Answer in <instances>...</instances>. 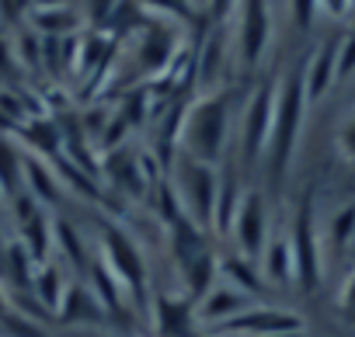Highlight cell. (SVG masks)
I'll return each instance as SVG.
<instances>
[{"label": "cell", "instance_id": "1", "mask_svg": "<svg viewBox=\"0 0 355 337\" xmlns=\"http://www.w3.org/2000/svg\"><path fill=\"white\" fill-rule=\"evenodd\" d=\"M178 143H182L185 156L216 167L227 153V143H230V98L220 91L196 98L185 108L182 139Z\"/></svg>", "mask_w": 355, "mask_h": 337}, {"label": "cell", "instance_id": "2", "mask_svg": "<svg viewBox=\"0 0 355 337\" xmlns=\"http://www.w3.org/2000/svg\"><path fill=\"white\" fill-rule=\"evenodd\" d=\"M306 87H303V70H289V77L279 84L275 94V118H272V139H268V163H272V174L286 178V171L293 167L300 136H303V118H306Z\"/></svg>", "mask_w": 355, "mask_h": 337}, {"label": "cell", "instance_id": "3", "mask_svg": "<svg viewBox=\"0 0 355 337\" xmlns=\"http://www.w3.org/2000/svg\"><path fill=\"white\" fill-rule=\"evenodd\" d=\"M171 188L182 202V212L199 226V230H216V195H220V171L209 163H199L192 156H178Z\"/></svg>", "mask_w": 355, "mask_h": 337}, {"label": "cell", "instance_id": "4", "mask_svg": "<svg viewBox=\"0 0 355 337\" xmlns=\"http://www.w3.org/2000/svg\"><path fill=\"white\" fill-rule=\"evenodd\" d=\"M289 251H293V282L303 289V292H313L320 285V271H324V261H320V233H317V219H313V195L306 192L296 216H293V226H289Z\"/></svg>", "mask_w": 355, "mask_h": 337}, {"label": "cell", "instance_id": "5", "mask_svg": "<svg viewBox=\"0 0 355 337\" xmlns=\"http://www.w3.org/2000/svg\"><path fill=\"white\" fill-rule=\"evenodd\" d=\"M275 94L279 87L275 84H261L248 108H244V118H241V153L248 163H258L268 149V139H272V118H275Z\"/></svg>", "mask_w": 355, "mask_h": 337}, {"label": "cell", "instance_id": "6", "mask_svg": "<svg viewBox=\"0 0 355 337\" xmlns=\"http://www.w3.org/2000/svg\"><path fill=\"white\" fill-rule=\"evenodd\" d=\"M234 244H237V254L248 257V261H261L265 247H268V206H265V195L261 192H244L241 195V206H237V216H234Z\"/></svg>", "mask_w": 355, "mask_h": 337}, {"label": "cell", "instance_id": "7", "mask_svg": "<svg viewBox=\"0 0 355 337\" xmlns=\"http://www.w3.org/2000/svg\"><path fill=\"white\" fill-rule=\"evenodd\" d=\"M237 60L258 66L272 42V8L268 0H237Z\"/></svg>", "mask_w": 355, "mask_h": 337}, {"label": "cell", "instance_id": "8", "mask_svg": "<svg viewBox=\"0 0 355 337\" xmlns=\"http://www.w3.org/2000/svg\"><path fill=\"white\" fill-rule=\"evenodd\" d=\"M101 261L112 268V275L122 282L125 292H136V295L146 292V264H143V254H139V247H136L122 230H115V226L105 230V237H101Z\"/></svg>", "mask_w": 355, "mask_h": 337}, {"label": "cell", "instance_id": "9", "mask_svg": "<svg viewBox=\"0 0 355 337\" xmlns=\"http://www.w3.org/2000/svg\"><path fill=\"white\" fill-rule=\"evenodd\" d=\"M293 330H303V320L296 313L275 309V306H251L248 313L223 323L216 330V337H279V334H293Z\"/></svg>", "mask_w": 355, "mask_h": 337}, {"label": "cell", "instance_id": "10", "mask_svg": "<svg viewBox=\"0 0 355 337\" xmlns=\"http://www.w3.org/2000/svg\"><path fill=\"white\" fill-rule=\"evenodd\" d=\"M254 306V299L248 295V292H241V289H234V285H227L223 278L196 302V320L199 323H206V327H213V330H220L223 323H230L234 316H241V313H248Z\"/></svg>", "mask_w": 355, "mask_h": 337}, {"label": "cell", "instance_id": "11", "mask_svg": "<svg viewBox=\"0 0 355 337\" xmlns=\"http://www.w3.org/2000/svg\"><path fill=\"white\" fill-rule=\"evenodd\" d=\"M338 80V42H327L313 53V60L303 66V87H306V101H320L331 84Z\"/></svg>", "mask_w": 355, "mask_h": 337}, {"label": "cell", "instance_id": "12", "mask_svg": "<svg viewBox=\"0 0 355 337\" xmlns=\"http://www.w3.org/2000/svg\"><path fill=\"white\" fill-rule=\"evenodd\" d=\"M196 320V302L185 292H164L157 295V327L167 337H189V327Z\"/></svg>", "mask_w": 355, "mask_h": 337}, {"label": "cell", "instance_id": "13", "mask_svg": "<svg viewBox=\"0 0 355 337\" xmlns=\"http://www.w3.org/2000/svg\"><path fill=\"white\" fill-rule=\"evenodd\" d=\"M227 46H230V42H227V35H223V28H220V32L206 35V42H202L199 56H196L199 87H202L206 94H213V91H216V80H220L223 63H227Z\"/></svg>", "mask_w": 355, "mask_h": 337}, {"label": "cell", "instance_id": "14", "mask_svg": "<svg viewBox=\"0 0 355 337\" xmlns=\"http://www.w3.org/2000/svg\"><path fill=\"white\" fill-rule=\"evenodd\" d=\"M174 53H178V42H174L171 32H164V28H146V32L139 35L136 56H139V66H143L146 73L167 70L171 60H174Z\"/></svg>", "mask_w": 355, "mask_h": 337}, {"label": "cell", "instance_id": "15", "mask_svg": "<svg viewBox=\"0 0 355 337\" xmlns=\"http://www.w3.org/2000/svg\"><path fill=\"white\" fill-rule=\"evenodd\" d=\"M25 192H28L39 206H53V202H60V195H63L60 178L46 167L42 156H32V153H25Z\"/></svg>", "mask_w": 355, "mask_h": 337}, {"label": "cell", "instance_id": "16", "mask_svg": "<svg viewBox=\"0 0 355 337\" xmlns=\"http://www.w3.org/2000/svg\"><path fill=\"white\" fill-rule=\"evenodd\" d=\"M25 188V149L11 139V136H0V192L4 199L21 195Z\"/></svg>", "mask_w": 355, "mask_h": 337}, {"label": "cell", "instance_id": "17", "mask_svg": "<svg viewBox=\"0 0 355 337\" xmlns=\"http://www.w3.org/2000/svg\"><path fill=\"white\" fill-rule=\"evenodd\" d=\"M220 278H223L227 285L248 292L251 299L265 289V275H261L258 261H248V257H241V254H227V257H220Z\"/></svg>", "mask_w": 355, "mask_h": 337}, {"label": "cell", "instance_id": "18", "mask_svg": "<svg viewBox=\"0 0 355 337\" xmlns=\"http://www.w3.org/2000/svg\"><path fill=\"white\" fill-rule=\"evenodd\" d=\"M67 289H70V282H67V275H63V268H60L56 261H46V264H39V268H35L32 292H35V299H39L49 313H60Z\"/></svg>", "mask_w": 355, "mask_h": 337}, {"label": "cell", "instance_id": "19", "mask_svg": "<svg viewBox=\"0 0 355 337\" xmlns=\"http://www.w3.org/2000/svg\"><path fill=\"white\" fill-rule=\"evenodd\" d=\"M56 316H60L63 323H98V320L105 316V309H101V302L94 299V292H91L87 285H73V282H70V289H67L63 306H60Z\"/></svg>", "mask_w": 355, "mask_h": 337}, {"label": "cell", "instance_id": "20", "mask_svg": "<svg viewBox=\"0 0 355 337\" xmlns=\"http://www.w3.org/2000/svg\"><path fill=\"white\" fill-rule=\"evenodd\" d=\"M15 136L25 139V153L35 149V153L49 156V153L63 149V132H60V125H56L53 118H28L25 125L15 129Z\"/></svg>", "mask_w": 355, "mask_h": 337}, {"label": "cell", "instance_id": "21", "mask_svg": "<svg viewBox=\"0 0 355 337\" xmlns=\"http://www.w3.org/2000/svg\"><path fill=\"white\" fill-rule=\"evenodd\" d=\"M261 275L265 282H275V285H289L293 282V251H289V237H268V247L261 254Z\"/></svg>", "mask_w": 355, "mask_h": 337}, {"label": "cell", "instance_id": "22", "mask_svg": "<svg viewBox=\"0 0 355 337\" xmlns=\"http://www.w3.org/2000/svg\"><path fill=\"white\" fill-rule=\"evenodd\" d=\"M171 251L178 257V264H189L199 254H206V230H199L189 216L171 223Z\"/></svg>", "mask_w": 355, "mask_h": 337}, {"label": "cell", "instance_id": "23", "mask_svg": "<svg viewBox=\"0 0 355 337\" xmlns=\"http://www.w3.org/2000/svg\"><path fill=\"white\" fill-rule=\"evenodd\" d=\"M21 230V247L32 254V261L35 264H46V261H53L49 254H53V223H49V216L46 212H39V216H32L25 226H18Z\"/></svg>", "mask_w": 355, "mask_h": 337}, {"label": "cell", "instance_id": "24", "mask_svg": "<svg viewBox=\"0 0 355 337\" xmlns=\"http://www.w3.org/2000/svg\"><path fill=\"white\" fill-rule=\"evenodd\" d=\"M28 21H32V28L42 39H70L80 28V18H77L73 8H63V11H32Z\"/></svg>", "mask_w": 355, "mask_h": 337}, {"label": "cell", "instance_id": "25", "mask_svg": "<svg viewBox=\"0 0 355 337\" xmlns=\"http://www.w3.org/2000/svg\"><path fill=\"white\" fill-rule=\"evenodd\" d=\"M355 240V206H345L341 212H334V219L327 223V244L341 254L348 251Z\"/></svg>", "mask_w": 355, "mask_h": 337}, {"label": "cell", "instance_id": "26", "mask_svg": "<svg viewBox=\"0 0 355 337\" xmlns=\"http://www.w3.org/2000/svg\"><path fill=\"white\" fill-rule=\"evenodd\" d=\"M53 251H63V257H67V261L84 264V244H80L77 230H73L70 223H63V219H56V223H53Z\"/></svg>", "mask_w": 355, "mask_h": 337}, {"label": "cell", "instance_id": "27", "mask_svg": "<svg viewBox=\"0 0 355 337\" xmlns=\"http://www.w3.org/2000/svg\"><path fill=\"white\" fill-rule=\"evenodd\" d=\"M15 63H21L28 70L42 63V35L39 32H25L15 39Z\"/></svg>", "mask_w": 355, "mask_h": 337}, {"label": "cell", "instance_id": "28", "mask_svg": "<svg viewBox=\"0 0 355 337\" xmlns=\"http://www.w3.org/2000/svg\"><path fill=\"white\" fill-rule=\"evenodd\" d=\"M355 73V32L338 39V80Z\"/></svg>", "mask_w": 355, "mask_h": 337}, {"label": "cell", "instance_id": "29", "mask_svg": "<svg viewBox=\"0 0 355 337\" xmlns=\"http://www.w3.org/2000/svg\"><path fill=\"white\" fill-rule=\"evenodd\" d=\"M119 4H122V0H87V21H91V28H105Z\"/></svg>", "mask_w": 355, "mask_h": 337}, {"label": "cell", "instance_id": "30", "mask_svg": "<svg viewBox=\"0 0 355 337\" xmlns=\"http://www.w3.org/2000/svg\"><path fill=\"white\" fill-rule=\"evenodd\" d=\"M289 11H293V25L306 32L320 11V0H289Z\"/></svg>", "mask_w": 355, "mask_h": 337}, {"label": "cell", "instance_id": "31", "mask_svg": "<svg viewBox=\"0 0 355 337\" xmlns=\"http://www.w3.org/2000/svg\"><path fill=\"white\" fill-rule=\"evenodd\" d=\"M35 11V0H0V28L18 21L21 15H32Z\"/></svg>", "mask_w": 355, "mask_h": 337}, {"label": "cell", "instance_id": "32", "mask_svg": "<svg viewBox=\"0 0 355 337\" xmlns=\"http://www.w3.org/2000/svg\"><path fill=\"white\" fill-rule=\"evenodd\" d=\"M338 309L355 323V268H352V275L341 282V289H338Z\"/></svg>", "mask_w": 355, "mask_h": 337}, {"label": "cell", "instance_id": "33", "mask_svg": "<svg viewBox=\"0 0 355 337\" xmlns=\"http://www.w3.org/2000/svg\"><path fill=\"white\" fill-rule=\"evenodd\" d=\"M143 4L153 11H164V15H185L192 8V0H143Z\"/></svg>", "mask_w": 355, "mask_h": 337}, {"label": "cell", "instance_id": "34", "mask_svg": "<svg viewBox=\"0 0 355 337\" xmlns=\"http://www.w3.org/2000/svg\"><path fill=\"white\" fill-rule=\"evenodd\" d=\"M338 146H341V153H345L348 160H355V115H352V122L341 129V136H338Z\"/></svg>", "mask_w": 355, "mask_h": 337}, {"label": "cell", "instance_id": "35", "mask_svg": "<svg viewBox=\"0 0 355 337\" xmlns=\"http://www.w3.org/2000/svg\"><path fill=\"white\" fill-rule=\"evenodd\" d=\"M206 8H209V15H213L216 21H227L230 11L237 8V0H206Z\"/></svg>", "mask_w": 355, "mask_h": 337}, {"label": "cell", "instance_id": "36", "mask_svg": "<svg viewBox=\"0 0 355 337\" xmlns=\"http://www.w3.org/2000/svg\"><path fill=\"white\" fill-rule=\"evenodd\" d=\"M320 11H324V15L341 18V15H348V11H352V4H348V0H320Z\"/></svg>", "mask_w": 355, "mask_h": 337}, {"label": "cell", "instance_id": "37", "mask_svg": "<svg viewBox=\"0 0 355 337\" xmlns=\"http://www.w3.org/2000/svg\"><path fill=\"white\" fill-rule=\"evenodd\" d=\"M73 8V0H35V11H63Z\"/></svg>", "mask_w": 355, "mask_h": 337}, {"label": "cell", "instance_id": "38", "mask_svg": "<svg viewBox=\"0 0 355 337\" xmlns=\"http://www.w3.org/2000/svg\"><path fill=\"white\" fill-rule=\"evenodd\" d=\"M4 247H8V244H4V237H0V254H4Z\"/></svg>", "mask_w": 355, "mask_h": 337}, {"label": "cell", "instance_id": "39", "mask_svg": "<svg viewBox=\"0 0 355 337\" xmlns=\"http://www.w3.org/2000/svg\"><path fill=\"white\" fill-rule=\"evenodd\" d=\"M189 337H206V334H189Z\"/></svg>", "mask_w": 355, "mask_h": 337}, {"label": "cell", "instance_id": "40", "mask_svg": "<svg viewBox=\"0 0 355 337\" xmlns=\"http://www.w3.org/2000/svg\"><path fill=\"white\" fill-rule=\"evenodd\" d=\"M0 206H4V192H0Z\"/></svg>", "mask_w": 355, "mask_h": 337}, {"label": "cell", "instance_id": "41", "mask_svg": "<svg viewBox=\"0 0 355 337\" xmlns=\"http://www.w3.org/2000/svg\"><path fill=\"white\" fill-rule=\"evenodd\" d=\"M199 4H206V0H199Z\"/></svg>", "mask_w": 355, "mask_h": 337}]
</instances>
